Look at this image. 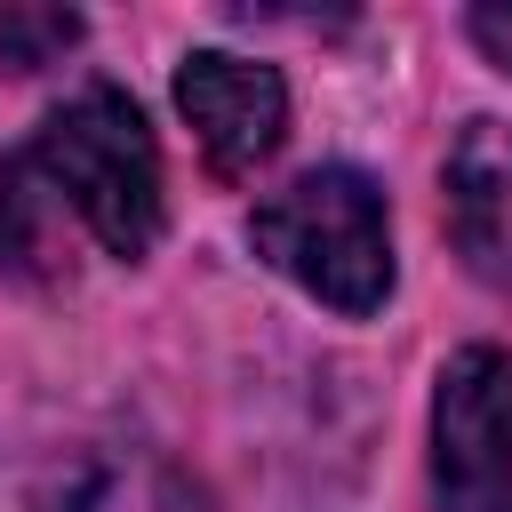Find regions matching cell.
Returning a JSON list of instances; mask_svg holds the SVG:
<instances>
[{"label": "cell", "instance_id": "obj_8", "mask_svg": "<svg viewBox=\"0 0 512 512\" xmlns=\"http://www.w3.org/2000/svg\"><path fill=\"white\" fill-rule=\"evenodd\" d=\"M464 32H472V48H480L496 72H512V8H504V0L472 8V16H464Z\"/></svg>", "mask_w": 512, "mask_h": 512}, {"label": "cell", "instance_id": "obj_4", "mask_svg": "<svg viewBox=\"0 0 512 512\" xmlns=\"http://www.w3.org/2000/svg\"><path fill=\"white\" fill-rule=\"evenodd\" d=\"M176 112L192 120L216 176H256L288 136V88L272 64L232 48H192L176 64Z\"/></svg>", "mask_w": 512, "mask_h": 512}, {"label": "cell", "instance_id": "obj_5", "mask_svg": "<svg viewBox=\"0 0 512 512\" xmlns=\"http://www.w3.org/2000/svg\"><path fill=\"white\" fill-rule=\"evenodd\" d=\"M448 216L456 240L472 248V264L488 280H504L512 264V128L504 120H472L448 152Z\"/></svg>", "mask_w": 512, "mask_h": 512}, {"label": "cell", "instance_id": "obj_7", "mask_svg": "<svg viewBox=\"0 0 512 512\" xmlns=\"http://www.w3.org/2000/svg\"><path fill=\"white\" fill-rule=\"evenodd\" d=\"M80 16L72 8H0V64L8 72H48L64 64V48H80Z\"/></svg>", "mask_w": 512, "mask_h": 512}, {"label": "cell", "instance_id": "obj_2", "mask_svg": "<svg viewBox=\"0 0 512 512\" xmlns=\"http://www.w3.org/2000/svg\"><path fill=\"white\" fill-rule=\"evenodd\" d=\"M248 240L272 272H288L328 312H376L392 296V208L360 168H304L272 200H256Z\"/></svg>", "mask_w": 512, "mask_h": 512}, {"label": "cell", "instance_id": "obj_6", "mask_svg": "<svg viewBox=\"0 0 512 512\" xmlns=\"http://www.w3.org/2000/svg\"><path fill=\"white\" fill-rule=\"evenodd\" d=\"M16 512H200V504H192L160 464H144V456L80 448V456L48 464Z\"/></svg>", "mask_w": 512, "mask_h": 512}, {"label": "cell", "instance_id": "obj_3", "mask_svg": "<svg viewBox=\"0 0 512 512\" xmlns=\"http://www.w3.org/2000/svg\"><path fill=\"white\" fill-rule=\"evenodd\" d=\"M432 496L440 512H512V360L464 344L432 392Z\"/></svg>", "mask_w": 512, "mask_h": 512}, {"label": "cell", "instance_id": "obj_1", "mask_svg": "<svg viewBox=\"0 0 512 512\" xmlns=\"http://www.w3.org/2000/svg\"><path fill=\"white\" fill-rule=\"evenodd\" d=\"M112 264L152 256L160 240V144L112 80L64 96L0 160V264L16 280H72V248Z\"/></svg>", "mask_w": 512, "mask_h": 512}]
</instances>
